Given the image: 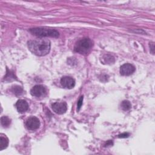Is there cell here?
I'll return each mask as SVG.
<instances>
[{
    "instance_id": "cell-1",
    "label": "cell",
    "mask_w": 155,
    "mask_h": 155,
    "mask_svg": "<svg viewBox=\"0 0 155 155\" xmlns=\"http://www.w3.org/2000/svg\"><path fill=\"white\" fill-rule=\"evenodd\" d=\"M29 50L35 55L42 56L47 54L50 50V42L46 39H36L28 42Z\"/></svg>"
},
{
    "instance_id": "cell-2",
    "label": "cell",
    "mask_w": 155,
    "mask_h": 155,
    "mask_svg": "<svg viewBox=\"0 0 155 155\" xmlns=\"http://www.w3.org/2000/svg\"><path fill=\"white\" fill-rule=\"evenodd\" d=\"M29 31L36 36L42 37H53L58 38L59 36V32L54 29L45 27H36L30 28Z\"/></svg>"
},
{
    "instance_id": "cell-3",
    "label": "cell",
    "mask_w": 155,
    "mask_h": 155,
    "mask_svg": "<svg viewBox=\"0 0 155 155\" xmlns=\"http://www.w3.org/2000/svg\"><path fill=\"white\" fill-rule=\"evenodd\" d=\"M93 45L92 41L88 38H84L78 41L74 47L76 52L80 54H87Z\"/></svg>"
},
{
    "instance_id": "cell-4",
    "label": "cell",
    "mask_w": 155,
    "mask_h": 155,
    "mask_svg": "<svg viewBox=\"0 0 155 155\" xmlns=\"http://www.w3.org/2000/svg\"><path fill=\"white\" fill-rule=\"evenodd\" d=\"M30 93L33 96L36 97H44L47 94V90L45 87L42 85H36L31 89Z\"/></svg>"
},
{
    "instance_id": "cell-5",
    "label": "cell",
    "mask_w": 155,
    "mask_h": 155,
    "mask_svg": "<svg viewBox=\"0 0 155 155\" xmlns=\"http://www.w3.org/2000/svg\"><path fill=\"white\" fill-rule=\"evenodd\" d=\"M40 125L39 120L35 116L28 117L25 121V126L29 130H37Z\"/></svg>"
},
{
    "instance_id": "cell-6",
    "label": "cell",
    "mask_w": 155,
    "mask_h": 155,
    "mask_svg": "<svg viewBox=\"0 0 155 155\" xmlns=\"http://www.w3.org/2000/svg\"><path fill=\"white\" fill-rule=\"evenodd\" d=\"M135 67L131 64H124L120 68V73L122 76H130L135 71Z\"/></svg>"
},
{
    "instance_id": "cell-7",
    "label": "cell",
    "mask_w": 155,
    "mask_h": 155,
    "mask_svg": "<svg viewBox=\"0 0 155 155\" xmlns=\"http://www.w3.org/2000/svg\"><path fill=\"white\" fill-rule=\"evenodd\" d=\"M53 111L58 114H62L66 112L67 105L65 102H55L51 105Z\"/></svg>"
},
{
    "instance_id": "cell-8",
    "label": "cell",
    "mask_w": 155,
    "mask_h": 155,
    "mask_svg": "<svg viewBox=\"0 0 155 155\" xmlns=\"http://www.w3.org/2000/svg\"><path fill=\"white\" fill-rule=\"evenodd\" d=\"M61 84L64 88L71 89L75 85L74 79L70 76H64L61 79Z\"/></svg>"
},
{
    "instance_id": "cell-9",
    "label": "cell",
    "mask_w": 155,
    "mask_h": 155,
    "mask_svg": "<svg viewBox=\"0 0 155 155\" xmlns=\"http://www.w3.org/2000/svg\"><path fill=\"white\" fill-rule=\"evenodd\" d=\"M16 107L18 112L22 113L28 109V105L25 100L19 99L16 103Z\"/></svg>"
},
{
    "instance_id": "cell-10",
    "label": "cell",
    "mask_w": 155,
    "mask_h": 155,
    "mask_svg": "<svg viewBox=\"0 0 155 155\" xmlns=\"http://www.w3.org/2000/svg\"><path fill=\"white\" fill-rule=\"evenodd\" d=\"M8 144V140L5 136H0V150L6 148Z\"/></svg>"
},
{
    "instance_id": "cell-11",
    "label": "cell",
    "mask_w": 155,
    "mask_h": 155,
    "mask_svg": "<svg viewBox=\"0 0 155 155\" xmlns=\"http://www.w3.org/2000/svg\"><path fill=\"white\" fill-rule=\"evenodd\" d=\"M103 61L105 64H111L114 62L115 59L113 56H111L109 54H105L103 56Z\"/></svg>"
},
{
    "instance_id": "cell-12",
    "label": "cell",
    "mask_w": 155,
    "mask_h": 155,
    "mask_svg": "<svg viewBox=\"0 0 155 155\" xmlns=\"http://www.w3.org/2000/svg\"><path fill=\"white\" fill-rule=\"evenodd\" d=\"M1 125L4 127L6 128V127H9V125H10L11 120L7 116H2L1 118Z\"/></svg>"
},
{
    "instance_id": "cell-13",
    "label": "cell",
    "mask_w": 155,
    "mask_h": 155,
    "mask_svg": "<svg viewBox=\"0 0 155 155\" xmlns=\"http://www.w3.org/2000/svg\"><path fill=\"white\" fill-rule=\"evenodd\" d=\"M12 91L16 96H19L22 93L23 89L19 85H15L12 87Z\"/></svg>"
},
{
    "instance_id": "cell-14",
    "label": "cell",
    "mask_w": 155,
    "mask_h": 155,
    "mask_svg": "<svg viewBox=\"0 0 155 155\" xmlns=\"http://www.w3.org/2000/svg\"><path fill=\"white\" fill-rule=\"evenodd\" d=\"M120 107L124 111H127L131 108V105L128 101H123L120 104Z\"/></svg>"
},
{
    "instance_id": "cell-15",
    "label": "cell",
    "mask_w": 155,
    "mask_h": 155,
    "mask_svg": "<svg viewBox=\"0 0 155 155\" xmlns=\"http://www.w3.org/2000/svg\"><path fill=\"white\" fill-rule=\"evenodd\" d=\"M4 79L7 81H10L11 79H15V76L14 74H13V73H11V71H10L9 72H7V74L6 76L4 77Z\"/></svg>"
},
{
    "instance_id": "cell-16",
    "label": "cell",
    "mask_w": 155,
    "mask_h": 155,
    "mask_svg": "<svg viewBox=\"0 0 155 155\" xmlns=\"http://www.w3.org/2000/svg\"><path fill=\"white\" fill-rule=\"evenodd\" d=\"M82 101H83V96H81V97L79 98L78 102V110H79L82 105Z\"/></svg>"
},
{
    "instance_id": "cell-17",
    "label": "cell",
    "mask_w": 155,
    "mask_h": 155,
    "mask_svg": "<svg viewBox=\"0 0 155 155\" xmlns=\"http://www.w3.org/2000/svg\"><path fill=\"white\" fill-rule=\"evenodd\" d=\"M150 51L151 52L152 54H154V44L153 42H150Z\"/></svg>"
},
{
    "instance_id": "cell-18",
    "label": "cell",
    "mask_w": 155,
    "mask_h": 155,
    "mask_svg": "<svg viewBox=\"0 0 155 155\" xmlns=\"http://www.w3.org/2000/svg\"><path fill=\"white\" fill-rule=\"evenodd\" d=\"M128 136H129V133H124L118 136V137L120 138H125V137H127Z\"/></svg>"
}]
</instances>
